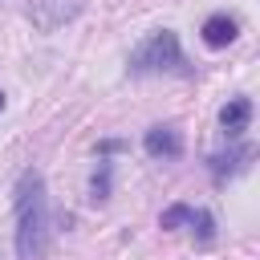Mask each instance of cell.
<instances>
[{
  "mask_svg": "<svg viewBox=\"0 0 260 260\" xmlns=\"http://www.w3.org/2000/svg\"><path fill=\"white\" fill-rule=\"evenodd\" d=\"M248 122H252V98H232V102L219 110V126H223L228 138H240V134L248 130Z\"/></svg>",
  "mask_w": 260,
  "mask_h": 260,
  "instance_id": "8992f818",
  "label": "cell"
},
{
  "mask_svg": "<svg viewBox=\"0 0 260 260\" xmlns=\"http://www.w3.org/2000/svg\"><path fill=\"white\" fill-rule=\"evenodd\" d=\"M252 158V146L244 142V146H232L228 154H211L207 158V167H211V175L215 179H228V175H236V171H244V162Z\"/></svg>",
  "mask_w": 260,
  "mask_h": 260,
  "instance_id": "52a82bcc",
  "label": "cell"
},
{
  "mask_svg": "<svg viewBox=\"0 0 260 260\" xmlns=\"http://www.w3.org/2000/svg\"><path fill=\"white\" fill-rule=\"evenodd\" d=\"M191 228L199 232V244H203V248L215 240V215H211V211H203V207H199V211L191 215Z\"/></svg>",
  "mask_w": 260,
  "mask_h": 260,
  "instance_id": "9c48e42d",
  "label": "cell"
},
{
  "mask_svg": "<svg viewBox=\"0 0 260 260\" xmlns=\"http://www.w3.org/2000/svg\"><path fill=\"white\" fill-rule=\"evenodd\" d=\"M85 8V0H28V16L41 32H53L61 28L65 20H73L77 12Z\"/></svg>",
  "mask_w": 260,
  "mask_h": 260,
  "instance_id": "3957f363",
  "label": "cell"
},
{
  "mask_svg": "<svg viewBox=\"0 0 260 260\" xmlns=\"http://www.w3.org/2000/svg\"><path fill=\"white\" fill-rule=\"evenodd\" d=\"M0 110H4V93H0Z\"/></svg>",
  "mask_w": 260,
  "mask_h": 260,
  "instance_id": "8fae6325",
  "label": "cell"
},
{
  "mask_svg": "<svg viewBox=\"0 0 260 260\" xmlns=\"http://www.w3.org/2000/svg\"><path fill=\"white\" fill-rule=\"evenodd\" d=\"M142 146H146L150 158H179L183 154V134L175 126H150L146 138H142Z\"/></svg>",
  "mask_w": 260,
  "mask_h": 260,
  "instance_id": "277c9868",
  "label": "cell"
},
{
  "mask_svg": "<svg viewBox=\"0 0 260 260\" xmlns=\"http://www.w3.org/2000/svg\"><path fill=\"white\" fill-rule=\"evenodd\" d=\"M110 171H114V167L102 158V162H98V175H93V183H89V191H93V203H102V199L110 195Z\"/></svg>",
  "mask_w": 260,
  "mask_h": 260,
  "instance_id": "30bf717a",
  "label": "cell"
},
{
  "mask_svg": "<svg viewBox=\"0 0 260 260\" xmlns=\"http://www.w3.org/2000/svg\"><path fill=\"white\" fill-rule=\"evenodd\" d=\"M191 215H195V207H191V203H171V207L158 215V228H162V232H175V228L191 223Z\"/></svg>",
  "mask_w": 260,
  "mask_h": 260,
  "instance_id": "ba28073f",
  "label": "cell"
},
{
  "mask_svg": "<svg viewBox=\"0 0 260 260\" xmlns=\"http://www.w3.org/2000/svg\"><path fill=\"white\" fill-rule=\"evenodd\" d=\"M16 256L20 260L49 256V195L41 171H24L16 179Z\"/></svg>",
  "mask_w": 260,
  "mask_h": 260,
  "instance_id": "6da1fadb",
  "label": "cell"
},
{
  "mask_svg": "<svg viewBox=\"0 0 260 260\" xmlns=\"http://www.w3.org/2000/svg\"><path fill=\"white\" fill-rule=\"evenodd\" d=\"M203 45H211V49H223V45H232L236 41V32H240V20L236 16H228V12H211L207 20H203Z\"/></svg>",
  "mask_w": 260,
  "mask_h": 260,
  "instance_id": "5b68a950",
  "label": "cell"
},
{
  "mask_svg": "<svg viewBox=\"0 0 260 260\" xmlns=\"http://www.w3.org/2000/svg\"><path fill=\"white\" fill-rule=\"evenodd\" d=\"M130 73H175V77H191L195 69L183 57V45L171 28H154L134 53H130Z\"/></svg>",
  "mask_w": 260,
  "mask_h": 260,
  "instance_id": "7a4b0ae2",
  "label": "cell"
}]
</instances>
